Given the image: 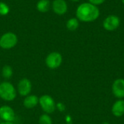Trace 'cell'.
Masks as SVG:
<instances>
[{
    "instance_id": "obj_18",
    "label": "cell",
    "mask_w": 124,
    "mask_h": 124,
    "mask_svg": "<svg viewBox=\"0 0 124 124\" xmlns=\"http://www.w3.org/2000/svg\"><path fill=\"white\" fill-rule=\"evenodd\" d=\"M88 1L89 3H91L95 6H97V5H100V4H103L105 0H88Z\"/></svg>"
},
{
    "instance_id": "obj_12",
    "label": "cell",
    "mask_w": 124,
    "mask_h": 124,
    "mask_svg": "<svg viewBox=\"0 0 124 124\" xmlns=\"http://www.w3.org/2000/svg\"><path fill=\"white\" fill-rule=\"evenodd\" d=\"M38 102H39V98L36 96L29 95V96H26V97L25 98L23 101V105L26 108L31 109L33 108L35 106H36Z\"/></svg>"
},
{
    "instance_id": "obj_1",
    "label": "cell",
    "mask_w": 124,
    "mask_h": 124,
    "mask_svg": "<svg viewBox=\"0 0 124 124\" xmlns=\"http://www.w3.org/2000/svg\"><path fill=\"white\" fill-rule=\"evenodd\" d=\"M100 9L97 6H95L89 2L81 4L76 9V18L84 23H91L100 17Z\"/></svg>"
},
{
    "instance_id": "obj_19",
    "label": "cell",
    "mask_w": 124,
    "mask_h": 124,
    "mask_svg": "<svg viewBox=\"0 0 124 124\" xmlns=\"http://www.w3.org/2000/svg\"><path fill=\"white\" fill-rule=\"evenodd\" d=\"M13 124L12 123H11V122H3V123H1V124Z\"/></svg>"
},
{
    "instance_id": "obj_5",
    "label": "cell",
    "mask_w": 124,
    "mask_h": 124,
    "mask_svg": "<svg viewBox=\"0 0 124 124\" xmlns=\"http://www.w3.org/2000/svg\"><path fill=\"white\" fill-rule=\"evenodd\" d=\"M120 24L121 20L119 17L116 15H110L103 20L102 26L108 31H113L119 27Z\"/></svg>"
},
{
    "instance_id": "obj_9",
    "label": "cell",
    "mask_w": 124,
    "mask_h": 124,
    "mask_svg": "<svg viewBox=\"0 0 124 124\" xmlns=\"http://www.w3.org/2000/svg\"><path fill=\"white\" fill-rule=\"evenodd\" d=\"M52 7L54 12L59 15H62L68 11V4L65 0H54Z\"/></svg>"
},
{
    "instance_id": "obj_20",
    "label": "cell",
    "mask_w": 124,
    "mask_h": 124,
    "mask_svg": "<svg viewBox=\"0 0 124 124\" xmlns=\"http://www.w3.org/2000/svg\"><path fill=\"white\" fill-rule=\"evenodd\" d=\"M70 1H75V2H76V1H79L80 0H70Z\"/></svg>"
},
{
    "instance_id": "obj_13",
    "label": "cell",
    "mask_w": 124,
    "mask_h": 124,
    "mask_svg": "<svg viewBox=\"0 0 124 124\" xmlns=\"http://www.w3.org/2000/svg\"><path fill=\"white\" fill-rule=\"evenodd\" d=\"M36 9L40 12H46L50 9V2L49 0H39L36 4Z\"/></svg>"
},
{
    "instance_id": "obj_2",
    "label": "cell",
    "mask_w": 124,
    "mask_h": 124,
    "mask_svg": "<svg viewBox=\"0 0 124 124\" xmlns=\"http://www.w3.org/2000/svg\"><path fill=\"white\" fill-rule=\"evenodd\" d=\"M17 92L13 85L9 82L0 84V97L5 101H12L16 97Z\"/></svg>"
},
{
    "instance_id": "obj_14",
    "label": "cell",
    "mask_w": 124,
    "mask_h": 124,
    "mask_svg": "<svg viewBox=\"0 0 124 124\" xmlns=\"http://www.w3.org/2000/svg\"><path fill=\"white\" fill-rule=\"evenodd\" d=\"M78 26H79V20L76 17L69 19L66 23V28H68V30L70 31H76L78 28Z\"/></svg>"
},
{
    "instance_id": "obj_22",
    "label": "cell",
    "mask_w": 124,
    "mask_h": 124,
    "mask_svg": "<svg viewBox=\"0 0 124 124\" xmlns=\"http://www.w3.org/2000/svg\"><path fill=\"white\" fill-rule=\"evenodd\" d=\"M121 1H122V2H123V4H124V0H121Z\"/></svg>"
},
{
    "instance_id": "obj_17",
    "label": "cell",
    "mask_w": 124,
    "mask_h": 124,
    "mask_svg": "<svg viewBox=\"0 0 124 124\" xmlns=\"http://www.w3.org/2000/svg\"><path fill=\"white\" fill-rule=\"evenodd\" d=\"M9 12V6L4 2H0V15H7Z\"/></svg>"
},
{
    "instance_id": "obj_4",
    "label": "cell",
    "mask_w": 124,
    "mask_h": 124,
    "mask_svg": "<svg viewBox=\"0 0 124 124\" xmlns=\"http://www.w3.org/2000/svg\"><path fill=\"white\" fill-rule=\"evenodd\" d=\"M39 102L43 109V110L46 113H52L55 110V102L52 97L49 95H43L39 99Z\"/></svg>"
},
{
    "instance_id": "obj_16",
    "label": "cell",
    "mask_w": 124,
    "mask_h": 124,
    "mask_svg": "<svg viewBox=\"0 0 124 124\" xmlns=\"http://www.w3.org/2000/svg\"><path fill=\"white\" fill-rule=\"evenodd\" d=\"M39 123V124H52V121L47 114H43L40 116Z\"/></svg>"
},
{
    "instance_id": "obj_11",
    "label": "cell",
    "mask_w": 124,
    "mask_h": 124,
    "mask_svg": "<svg viewBox=\"0 0 124 124\" xmlns=\"http://www.w3.org/2000/svg\"><path fill=\"white\" fill-rule=\"evenodd\" d=\"M111 112L115 117H122L124 115V100L118 99L116 101L112 106Z\"/></svg>"
},
{
    "instance_id": "obj_3",
    "label": "cell",
    "mask_w": 124,
    "mask_h": 124,
    "mask_svg": "<svg viewBox=\"0 0 124 124\" xmlns=\"http://www.w3.org/2000/svg\"><path fill=\"white\" fill-rule=\"evenodd\" d=\"M17 44V36L12 32L4 33L0 38V47L4 49L13 48Z\"/></svg>"
},
{
    "instance_id": "obj_21",
    "label": "cell",
    "mask_w": 124,
    "mask_h": 124,
    "mask_svg": "<svg viewBox=\"0 0 124 124\" xmlns=\"http://www.w3.org/2000/svg\"><path fill=\"white\" fill-rule=\"evenodd\" d=\"M102 124H109L108 122H103V123H102Z\"/></svg>"
},
{
    "instance_id": "obj_15",
    "label": "cell",
    "mask_w": 124,
    "mask_h": 124,
    "mask_svg": "<svg viewBox=\"0 0 124 124\" xmlns=\"http://www.w3.org/2000/svg\"><path fill=\"white\" fill-rule=\"evenodd\" d=\"M12 68L9 65H4L2 68V76L5 78H9L12 76Z\"/></svg>"
},
{
    "instance_id": "obj_10",
    "label": "cell",
    "mask_w": 124,
    "mask_h": 124,
    "mask_svg": "<svg viewBox=\"0 0 124 124\" xmlns=\"http://www.w3.org/2000/svg\"><path fill=\"white\" fill-rule=\"evenodd\" d=\"M0 118L5 122H11L15 118V112L13 109L7 105L0 108Z\"/></svg>"
},
{
    "instance_id": "obj_7",
    "label": "cell",
    "mask_w": 124,
    "mask_h": 124,
    "mask_svg": "<svg viewBox=\"0 0 124 124\" xmlns=\"http://www.w3.org/2000/svg\"><path fill=\"white\" fill-rule=\"evenodd\" d=\"M112 92L113 95L118 99L124 98V79L117 78L112 85Z\"/></svg>"
},
{
    "instance_id": "obj_6",
    "label": "cell",
    "mask_w": 124,
    "mask_h": 124,
    "mask_svg": "<svg viewBox=\"0 0 124 124\" xmlns=\"http://www.w3.org/2000/svg\"><path fill=\"white\" fill-rule=\"evenodd\" d=\"M62 62V57L60 53L53 52L48 54L46 58V64L50 69H56L59 68Z\"/></svg>"
},
{
    "instance_id": "obj_8",
    "label": "cell",
    "mask_w": 124,
    "mask_h": 124,
    "mask_svg": "<svg viewBox=\"0 0 124 124\" xmlns=\"http://www.w3.org/2000/svg\"><path fill=\"white\" fill-rule=\"evenodd\" d=\"M17 91L21 96L26 97L31 91V83L28 78L21 79L17 85Z\"/></svg>"
}]
</instances>
